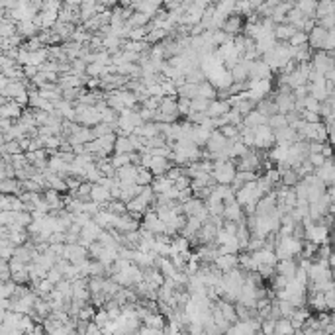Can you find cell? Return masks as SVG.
I'll return each mask as SVG.
<instances>
[{"mask_svg": "<svg viewBox=\"0 0 335 335\" xmlns=\"http://www.w3.org/2000/svg\"><path fill=\"white\" fill-rule=\"evenodd\" d=\"M269 126H271L273 129H279V127H284V126H288V118H286V114H282V112H277V114H273V116L269 118Z\"/></svg>", "mask_w": 335, "mask_h": 335, "instance_id": "obj_28", "label": "cell"}, {"mask_svg": "<svg viewBox=\"0 0 335 335\" xmlns=\"http://www.w3.org/2000/svg\"><path fill=\"white\" fill-rule=\"evenodd\" d=\"M161 102H163V96H149V98L143 102V106H145V108H151V110H159Z\"/></svg>", "mask_w": 335, "mask_h": 335, "instance_id": "obj_39", "label": "cell"}, {"mask_svg": "<svg viewBox=\"0 0 335 335\" xmlns=\"http://www.w3.org/2000/svg\"><path fill=\"white\" fill-rule=\"evenodd\" d=\"M277 145V137H275V129L269 124L257 126L255 127V147L259 151H269L271 147Z\"/></svg>", "mask_w": 335, "mask_h": 335, "instance_id": "obj_1", "label": "cell"}, {"mask_svg": "<svg viewBox=\"0 0 335 335\" xmlns=\"http://www.w3.org/2000/svg\"><path fill=\"white\" fill-rule=\"evenodd\" d=\"M277 273L284 275L288 279H294L298 273V257H290V259H279L277 263Z\"/></svg>", "mask_w": 335, "mask_h": 335, "instance_id": "obj_7", "label": "cell"}, {"mask_svg": "<svg viewBox=\"0 0 335 335\" xmlns=\"http://www.w3.org/2000/svg\"><path fill=\"white\" fill-rule=\"evenodd\" d=\"M53 288H55V284L47 279V277H45V279H42L38 284H36V286H34V290H36L40 296H43V298H49V294L53 292Z\"/></svg>", "mask_w": 335, "mask_h": 335, "instance_id": "obj_24", "label": "cell"}, {"mask_svg": "<svg viewBox=\"0 0 335 335\" xmlns=\"http://www.w3.org/2000/svg\"><path fill=\"white\" fill-rule=\"evenodd\" d=\"M269 118L271 116H267V114H263L261 110H251L245 118H243V124L245 126H249V127H257V126H263V124H269Z\"/></svg>", "mask_w": 335, "mask_h": 335, "instance_id": "obj_13", "label": "cell"}, {"mask_svg": "<svg viewBox=\"0 0 335 335\" xmlns=\"http://www.w3.org/2000/svg\"><path fill=\"white\" fill-rule=\"evenodd\" d=\"M190 184H192V178H190L186 172H184V174H180V176L174 180V186H176L178 190H182V188H188Z\"/></svg>", "mask_w": 335, "mask_h": 335, "instance_id": "obj_40", "label": "cell"}, {"mask_svg": "<svg viewBox=\"0 0 335 335\" xmlns=\"http://www.w3.org/2000/svg\"><path fill=\"white\" fill-rule=\"evenodd\" d=\"M222 30L225 34H229V36H239L243 30H245V24H243V16L241 14H231V16H227V20L223 22Z\"/></svg>", "mask_w": 335, "mask_h": 335, "instance_id": "obj_6", "label": "cell"}, {"mask_svg": "<svg viewBox=\"0 0 335 335\" xmlns=\"http://www.w3.org/2000/svg\"><path fill=\"white\" fill-rule=\"evenodd\" d=\"M308 159H310V163H312L316 168L322 167V165L328 161V157H326L324 153H310V155H308Z\"/></svg>", "mask_w": 335, "mask_h": 335, "instance_id": "obj_38", "label": "cell"}, {"mask_svg": "<svg viewBox=\"0 0 335 335\" xmlns=\"http://www.w3.org/2000/svg\"><path fill=\"white\" fill-rule=\"evenodd\" d=\"M288 153H290V143H277L275 147L269 149V157H271L275 163L286 161V159H288Z\"/></svg>", "mask_w": 335, "mask_h": 335, "instance_id": "obj_17", "label": "cell"}, {"mask_svg": "<svg viewBox=\"0 0 335 335\" xmlns=\"http://www.w3.org/2000/svg\"><path fill=\"white\" fill-rule=\"evenodd\" d=\"M229 143H231V139H227L220 129H214L210 139H208V143H206V149H210L212 153H222L223 149L229 147Z\"/></svg>", "mask_w": 335, "mask_h": 335, "instance_id": "obj_5", "label": "cell"}, {"mask_svg": "<svg viewBox=\"0 0 335 335\" xmlns=\"http://www.w3.org/2000/svg\"><path fill=\"white\" fill-rule=\"evenodd\" d=\"M330 265L335 267V247H334V251H332V255H330Z\"/></svg>", "mask_w": 335, "mask_h": 335, "instance_id": "obj_45", "label": "cell"}, {"mask_svg": "<svg viewBox=\"0 0 335 335\" xmlns=\"http://www.w3.org/2000/svg\"><path fill=\"white\" fill-rule=\"evenodd\" d=\"M220 131H222L227 139H239V133H241L239 127L233 126V124H223L222 127H220Z\"/></svg>", "mask_w": 335, "mask_h": 335, "instance_id": "obj_32", "label": "cell"}, {"mask_svg": "<svg viewBox=\"0 0 335 335\" xmlns=\"http://www.w3.org/2000/svg\"><path fill=\"white\" fill-rule=\"evenodd\" d=\"M153 178H155V174H153V170H151V168L141 167V165H139L137 176H135V182H137V184L147 186V184H151V182H153Z\"/></svg>", "mask_w": 335, "mask_h": 335, "instance_id": "obj_23", "label": "cell"}, {"mask_svg": "<svg viewBox=\"0 0 335 335\" xmlns=\"http://www.w3.org/2000/svg\"><path fill=\"white\" fill-rule=\"evenodd\" d=\"M223 118L227 120V124H233V126L239 127V126H243V118H245V116L237 110V108H231L227 114H223Z\"/></svg>", "mask_w": 335, "mask_h": 335, "instance_id": "obj_29", "label": "cell"}, {"mask_svg": "<svg viewBox=\"0 0 335 335\" xmlns=\"http://www.w3.org/2000/svg\"><path fill=\"white\" fill-rule=\"evenodd\" d=\"M133 151V143L129 137L126 135H118L116 139V147H114V153H131Z\"/></svg>", "mask_w": 335, "mask_h": 335, "instance_id": "obj_22", "label": "cell"}, {"mask_svg": "<svg viewBox=\"0 0 335 335\" xmlns=\"http://www.w3.org/2000/svg\"><path fill=\"white\" fill-rule=\"evenodd\" d=\"M47 279L51 280L53 284H57V282H61V280L65 279V275H63V271H61V269L55 265L53 269H49V271H47Z\"/></svg>", "mask_w": 335, "mask_h": 335, "instance_id": "obj_37", "label": "cell"}, {"mask_svg": "<svg viewBox=\"0 0 335 335\" xmlns=\"http://www.w3.org/2000/svg\"><path fill=\"white\" fill-rule=\"evenodd\" d=\"M116 216L118 214H114V212H110L108 208H100L98 210V214L94 216V222L98 223V225H102L104 229H110V227H114V222H116Z\"/></svg>", "mask_w": 335, "mask_h": 335, "instance_id": "obj_14", "label": "cell"}, {"mask_svg": "<svg viewBox=\"0 0 335 335\" xmlns=\"http://www.w3.org/2000/svg\"><path fill=\"white\" fill-rule=\"evenodd\" d=\"M139 114H141L143 122H153V120H155V114H157V110H151V108H145V106H141Z\"/></svg>", "mask_w": 335, "mask_h": 335, "instance_id": "obj_42", "label": "cell"}, {"mask_svg": "<svg viewBox=\"0 0 335 335\" xmlns=\"http://www.w3.org/2000/svg\"><path fill=\"white\" fill-rule=\"evenodd\" d=\"M328 40H330V30H326V28H322L320 24L310 32V47L314 49V51H318V49H326V45H328Z\"/></svg>", "mask_w": 335, "mask_h": 335, "instance_id": "obj_3", "label": "cell"}, {"mask_svg": "<svg viewBox=\"0 0 335 335\" xmlns=\"http://www.w3.org/2000/svg\"><path fill=\"white\" fill-rule=\"evenodd\" d=\"M159 112L172 114V116H178V118H180V112H178V96H163V102H161V106H159Z\"/></svg>", "mask_w": 335, "mask_h": 335, "instance_id": "obj_18", "label": "cell"}, {"mask_svg": "<svg viewBox=\"0 0 335 335\" xmlns=\"http://www.w3.org/2000/svg\"><path fill=\"white\" fill-rule=\"evenodd\" d=\"M214 263H216V267H218L222 273H227V271H231V269H237V267H239V253L218 255Z\"/></svg>", "mask_w": 335, "mask_h": 335, "instance_id": "obj_8", "label": "cell"}, {"mask_svg": "<svg viewBox=\"0 0 335 335\" xmlns=\"http://www.w3.org/2000/svg\"><path fill=\"white\" fill-rule=\"evenodd\" d=\"M198 96H204V98L214 100V98H218V88H216L210 81H204V83L198 84Z\"/></svg>", "mask_w": 335, "mask_h": 335, "instance_id": "obj_20", "label": "cell"}, {"mask_svg": "<svg viewBox=\"0 0 335 335\" xmlns=\"http://www.w3.org/2000/svg\"><path fill=\"white\" fill-rule=\"evenodd\" d=\"M204 206H206V202H204L202 198H198V196H192L188 202H184V204H182V208H184V214H186V216H196V214H198Z\"/></svg>", "mask_w": 335, "mask_h": 335, "instance_id": "obj_19", "label": "cell"}, {"mask_svg": "<svg viewBox=\"0 0 335 335\" xmlns=\"http://www.w3.org/2000/svg\"><path fill=\"white\" fill-rule=\"evenodd\" d=\"M174 165V161H170L167 157H161V155H153V161H151V170H153V174L157 176V174H167L170 167Z\"/></svg>", "mask_w": 335, "mask_h": 335, "instance_id": "obj_12", "label": "cell"}, {"mask_svg": "<svg viewBox=\"0 0 335 335\" xmlns=\"http://www.w3.org/2000/svg\"><path fill=\"white\" fill-rule=\"evenodd\" d=\"M229 110H231V104H229L227 100H223V98H214V100L210 102L206 114H208L210 118H220V116L227 114Z\"/></svg>", "mask_w": 335, "mask_h": 335, "instance_id": "obj_9", "label": "cell"}, {"mask_svg": "<svg viewBox=\"0 0 335 335\" xmlns=\"http://www.w3.org/2000/svg\"><path fill=\"white\" fill-rule=\"evenodd\" d=\"M322 153H324V155H326V157H334V145H332V143H326V145H324V151H322Z\"/></svg>", "mask_w": 335, "mask_h": 335, "instance_id": "obj_43", "label": "cell"}, {"mask_svg": "<svg viewBox=\"0 0 335 335\" xmlns=\"http://www.w3.org/2000/svg\"><path fill=\"white\" fill-rule=\"evenodd\" d=\"M92 131H94V137H102V135H108V133L114 131V126L106 124V122H100V124H96L92 127Z\"/></svg>", "mask_w": 335, "mask_h": 335, "instance_id": "obj_35", "label": "cell"}, {"mask_svg": "<svg viewBox=\"0 0 335 335\" xmlns=\"http://www.w3.org/2000/svg\"><path fill=\"white\" fill-rule=\"evenodd\" d=\"M326 77H328V81H332V83H335V67H334V69H330V71L326 73Z\"/></svg>", "mask_w": 335, "mask_h": 335, "instance_id": "obj_44", "label": "cell"}, {"mask_svg": "<svg viewBox=\"0 0 335 335\" xmlns=\"http://www.w3.org/2000/svg\"><path fill=\"white\" fill-rule=\"evenodd\" d=\"M192 110V98H188V96H178V112H180V116L182 118H186L188 114Z\"/></svg>", "mask_w": 335, "mask_h": 335, "instance_id": "obj_34", "label": "cell"}, {"mask_svg": "<svg viewBox=\"0 0 335 335\" xmlns=\"http://www.w3.org/2000/svg\"><path fill=\"white\" fill-rule=\"evenodd\" d=\"M0 151H2V155H6V153L16 155V153H24V147H22L20 139H12V141L2 143V145H0Z\"/></svg>", "mask_w": 335, "mask_h": 335, "instance_id": "obj_25", "label": "cell"}, {"mask_svg": "<svg viewBox=\"0 0 335 335\" xmlns=\"http://www.w3.org/2000/svg\"><path fill=\"white\" fill-rule=\"evenodd\" d=\"M92 200L94 202H98V204H108L112 200V190L110 188H106L104 184H100V182H94V186H92Z\"/></svg>", "mask_w": 335, "mask_h": 335, "instance_id": "obj_11", "label": "cell"}, {"mask_svg": "<svg viewBox=\"0 0 335 335\" xmlns=\"http://www.w3.org/2000/svg\"><path fill=\"white\" fill-rule=\"evenodd\" d=\"M12 279V267L10 261H0V282Z\"/></svg>", "mask_w": 335, "mask_h": 335, "instance_id": "obj_36", "label": "cell"}, {"mask_svg": "<svg viewBox=\"0 0 335 335\" xmlns=\"http://www.w3.org/2000/svg\"><path fill=\"white\" fill-rule=\"evenodd\" d=\"M296 32H298V28L292 26V24H288V22L275 26V38H277L279 42H290V38H292Z\"/></svg>", "mask_w": 335, "mask_h": 335, "instance_id": "obj_15", "label": "cell"}, {"mask_svg": "<svg viewBox=\"0 0 335 335\" xmlns=\"http://www.w3.org/2000/svg\"><path fill=\"white\" fill-rule=\"evenodd\" d=\"M38 73H40V67H38V65H24V75H26L28 81H32Z\"/></svg>", "mask_w": 335, "mask_h": 335, "instance_id": "obj_41", "label": "cell"}, {"mask_svg": "<svg viewBox=\"0 0 335 335\" xmlns=\"http://www.w3.org/2000/svg\"><path fill=\"white\" fill-rule=\"evenodd\" d=\"M94 322L104 330L108 324L112 322L110 314H108V310H104V308H98V312H96V316H94Z\"/></svg>", "mask_w": 335, "mask_h": 335, "instance_id": "obj_33", "label": "cell"}, {"mask_svg": "<svg viewBox=\"0 0 335 335\" xmlns=\"http://www.w3.org/2000/svg\"><path fill=\"white\" fill-rule=\"evenodd\" d=\"M16 286H18V282L14 279L4 280V282L0 284V296H2V298H12L14 292H16Z\"/></svg>", "mask_w": 335, "mask_h": 335, "instance_id": "obj_27", "label": "cell"}, {"mask_svg": "<svg viewBox=\"0 0 335 335\" xmlns=\"http://www.w3.org/2000/svg\"><path fill=\"white\" fill-rule=\"evenodd\" d=\"M216 2H220V0H216Z\"/></svg>", "mask_w": 335, "mask_h": 335, "instance_id": "obj_46", "label": "cell"}, {"mask_svg": "<svg viewBox=\"0 0 335 335\" xmlns=\"http://www.w3.org/2000/svg\"><path fill=\"white\" fill-rule=\"evenodd\" d=\"M318 2L320 0H298L294 6H298L306 16L310 18H316V10H318Z\"/></svg>", "mask_w": 335, "mask_h": 335, "instance_id": "obj_21", "label": "cell"}, {"mask_svg": "<svg viewBox=\"0 0 335 335\" xmlns=\"http://www.w3.org/2000/svg\"><path fill=\"white\" fill-rule=\"evenodd\" d=\"M296 328L292 326V320L290 318H279L277 320V326H275V334H294Z\"/></svg>", "mask_w": 335, "mask_h": 335, "instance_id": "obj_26", "label": "cell"}, {"mask_svg": "<svg viewBox=\"0 0 335 335\" xmlns=\"http://www.w3.org/2000/svg\"><path fill=\"white\" fill-rule=\"evenodd\" d=\"M308 42H310V34H306L304 30H298V32L290 38L288 43H290L292 47H298V45H304V43H308Z\"/></svg>", "mask_w": 335, "mask_h": 335, "instance_id": "obj_30", "label": "cell"}, {"mask_svg": "<svg viewBox=\"0 0 335 335\" xmlns=\"http://www.w3.org/2000/svg\"><path fill=\"white\" fill-rule=\"evenodd\" d=\"M0 190H2V194H22L24 192V184H22V180L18 176L16 178H2Z\"/></svg>", "mask_w": 335, "mask_h": 335, "instance_id": "obj_10", "label": "cell"}, {"mask_svg": "<svg viewBox=\"0 0 335 335\" xmlns=\"http://www.w3.org/2000/svg\"><path fill=\"white\" fill-rule=\"evenodd\" d=\"M249 79L251 81H261V79H273V69L263 61V59H255L251 61V69H249Z\"/></svg>", "mask_w": 335, "mask_h": 335, "instance_id": "obj_4", "label": "cell"}, {"mask_svg": "<svg viewBox=\"0 0 335 335\" xmlns=\"http://www.w3.org/2000/svg\"><path fill=\"white\" fill-rule=\"evenodd\" d=\"M137 170H139V165H126V167H120L116 170V176L122 180V182H135V176H137Z\"/></svg>", "mask_w": 335, "mask_h": 335, "instance_id": "obj_16", "label": "cell"}, {"mask_svg": "<svg viewBox=\"0 0 335 335\" xmlns=\"http://www.w3.org/2000/svg\"><path fill=\"white\" fill-rule=\"evenodd\" d=\"M22 114H24V106H22L20 102H16L14 98L2 96V102H0V118H12V120H18Z\"/></svg>", "mask_w": 335, "mask_h": 335, "instance_id": "obj_2", "label": "cell"}, {"mask_svg": "<svg viewBox=\"0 0 335 335\" xmlns=\"http://www.w3.org/2000/svg\"><path fill=\"white\" fill-rule=\"evenodd\" d=\"M210 98H204V96H194L192 98V110L190 112H206L210 106Z\"/></svg>", "mask_w": 335, "mask_h": 335, "instance_id": "obj_31", "label": "cell"}]
</instances>
